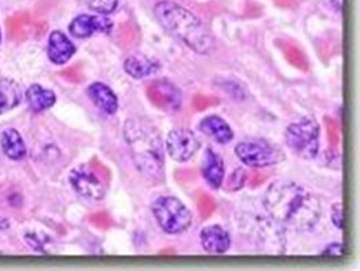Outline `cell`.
<instances>
[{
    "mask_svg": "<svg viewBox=\"0 0 360 271\" xmlns=\"http://www.w3.org/2000/svg\"><path fill=\"white\" fill-rule=\"evenodd\" d=\"M263 206L276 223L297 232L309 231L321 218L317 196L292 181L273 182L264 193Z\"/></svg>",
    "mask_w": 360,
    "mask_h": 271,
    "instance_id": "obj_1",
    "label": "cell"
},
{
    "mask_svg": "<svg viewBox=\"0 0 360 271\" xmlns=\"http://www.w3.org/2000/svg\"><path fill=\"white\" fill-rule=\"evenodd\" d=\"M123 134L136 169L148 179L162 182L165 144L160 131L143 119L131 118L126 120Z\"/></svg>",
    "mask_w": 360,
    "mask_h": 271,
    "instance_id": "obj_2",
    "label": "cell"
},
{
    "mask_svg": "<svg viewBox=\"0 0 360 271\" xmlns=\"http://www.w3.org/2000/svg\"><path fill=\"white\" fill-rule=\"evenodd\" d=\"M154 15L166 32L197 54H211L216 42L202 20L180 4L162 0L155 4Z\"/></svg>",
    "mask_w": 360,
    "mask_h": 271,
    "instance_id": "obj_3",
    "label": "cell"
},
{
    "mask_svg": "<svg viewBox=\"0 0 360 271\" xmlns=\"http://www.w3.org/2000/svg\"><path fill=\"white\" fill-rule=\"evenodd\" d=\"M151 213L160 228L167 235H181L193 223V215L180 198L160 196L151 204Z\"/></svg>",
    "mask_w": 360,
    "mask_h": 271,
    "instance_id": "obj_4",
    "label": "cell"
},
{
    "mask_svg": "<svg viewBox=\"0 0 360 271\" xmlns=\"http://www.w3.org/2000/svg\"><path fill=\"white\" fill-rule=\"evenodd\" d=\"M288 149L302 160H313L320 150V126L316 120L304 118L285 130Z\"/></svg>",
    "mask_w": 360,
    "mask_h": 271,
    "instance_id": "obj_5",
    "label": "cell"
},
{
    "mask_svg": "<svg viewBox=\"0 0 360 271\" xmlns=\"http://www.w3.org/2000/svg\"><path fill=\"white\" fill-rule=\"evenodd\" d=\"M235 154L242 163L255 169L274 166L285 160L279 147L263 139H250L236 144Z\"/></svg>",
    "mask_w": 360,
    "mask_h": 271,
    "instance_id": "obj_6",
    "label": "cell"
},
{
    "mask_svg": "<svg viewBox=\"0 0 360 271\" xmlns=\"http://www.w3.org/2000/svg\"><path fill=\"white\" fill-rule=\"evenodd\" d=\"M69 182L75 191L88 200L100 201L107 194V182L95 169L88 166L73 169L69 176Z\"/></svg>",
    "mask_w": 360,
    "mask_h": 271,
    "instance_id": "obj_7",
    "label": "cell"
},
{
    "mask_svg": "<svg viewBox=\"0 0 360 271\" xmlns=\"http://www.w3.org/2000/svg\"><path fill=\"white\" fill-rule=\"evenodd\" d=\"M196 134L189 128H173L166 137L165 150L167 156L176 162L191 160L200 149Z\"/></svg>",
    "mask_w": 360,
    "mask_h": 271,
    "instance_id": "obj_8",
    "label": "cell"
},
{
    "mask_svg": "<svg viewBox=\"0 0 360 271\" xmlns=\"http://www.w3.org/2000/svg\"><path fill=\"white\" fill-rule=\"evenodd\" d=\"M114 29V23L110 18L105 15H82L76 16L70 25H69V32L79 39H86L91 38L96 32L110 34Z\"/></svg>",
    "mask_w": 360,
    "mask_h": 271,
    "instance_id": "obj_9",
    "label": "cell"
},
{
    "mask_svg": "<svg viewBox=\"0 0 360 271\" xmlns=\"http://www.w3.org/2000/svg\"><path fill=\"white\" fill-rule=\"evenodd\" d=\"M148 97L157 107L162 108L164 111H179L182 104L180 89L174 84L166 80H158L150 85Z\"/></svg>",
    "mask_w": 360,
    "mask_h": 271,
    "instance_id": "obj_10",
    "label": "cell"
},
{
    "mask_svg": "<svg viewBox=\"0 0 360 271\" xmlns=\"http://www.w3.org/2000/svg\"><path fill=\"white\" fill-rule=\"evenodd\" d=\"M200 243L202 250L208 254H226L231 248V237L221 225L211 224L201 229Z\"/></svg>",
    "mask_w": 360,
    "mask_h": 271,
    "instance_id": "obj_11",
    "label": "cell"
},
{
    "mask_svg": "<svg viewBox=\"0 0 360 271\" xmlns=\"http://www.w3.org/2000/svg\"><path fill=\"white\" fill-rule=\"evenodd\" d=\"M201 175L205 182L214 189H220L224 182L226 176V165L220 154H217L213 149H207L201 160Z\"/></svg>",
    "mask_w": 360,
    "mask_h": 271,
    "instance_id": "obj_12",
    "label": "cell"
},
{
    "mask_svg": "<svg viewBox=\"0 0 360 271\" xmlns=\"http://www.w3.org/2000/svg\"><path fill=\"white\" fill-rule=\"evenodd\" d=\"M86 95L98 110L105 115H115L119 110V99L107 84L96 81L86 89Z\"/></svg>",
    "mask_w": 360,
    "mask_h": 271,
    "instance_id": "obj_13",
    "label": "cell"
},
{
    "mask_svg": "<svg viewBox=\"0 0 360 271\" xmlns=\"http://www.w3.org/2000/svg\"><path fill=\"white\" fill-rule=\"evenodd\" d=\"M198 130L216 144H227L233 139L232 128L223 118L217 115H208L201 119L198 123Z\"/></svg>",
    "mask_w": 360,
    "mask_h": 271,
    "instance_id": "obj_14",
    "label": "cell"
},
{
    "mask_svg": "<svg viewBox=\"0 0 360 271\" xmlns=\"http://www.w3.org/2000/svg\"><path fill=\"white\" fill-rule=\"evenodd\" d=\"M75 53L76 46L64 32H53L50 34L48 56L53 64H66L75 56Z\"/></svg>",
    "mask_w": 360,
    "mask_h": 271,
    "instance_id": "obj_15",
    "label": "cell"
},
{
    "mask_svg": "<svg viewBox=\"0 0 360 271\" xmlns=\"http://www.w3.org/2000/svg\"><path fill=\"white\" fill-rule=\"evenodd\" d=\"M123 68L130 77L141 80L155 75L161 69V64L143 54H134L126 58Z\"/></svg>",
    "mask_w": 360,
    "mask_h": 271,
    "instance_id": "obj_16",
    "label": "cell"
},
{
    "mask_svg": "<svg viewBox=\"0 0 360 271\" xmlns=\"http://www.w3.org/2000/svg\"><path fill=\"white\" fill-rule=\"evenodd\" d=\"M1 149L10 160H20L26 157V146L15 128H7L3 131L0 138Z\"/></svg>",
    "mask_w": 360,
    "mask_h": 271,
    "instance_id": "obj_17",
    "label": "cell"
},
{
    "mask_svg": "<svg viewBox=\"0 0 360 271\" xmlns=\"http://www.w3.org/2000/svg\"><path fill=\"white\" fill-rule=\"evenodd\" d=\"M22 99L23 94L18 82L10 79H0V115L14 110Z\"/></svg>",
    "mask_w": 360,
    "mask_h": 271,
    "instance_id": "obj_18",
    "label": "cell"
},
{
    "mask_svg": "<svg viewBox=\"0 0 360 271\" xmlns=\"http://www.w3.org/2000/svg\"><path fill=\"white\" fill-rule=\"evenodd\" d=\"M26 97H27V103L30 106V108L34 112L46 111L51 108L57 100V97L54 95L53 91L46 89L38 84H33L27 92H26Z\"/></svg>",
    "mask_w": 360,
    "mask_h": 271,
    "instance_id": "obj_19",
    "label": "cell"
},
{
    "mask_svg": "<svg viewBox=\"0 0 360 271\" xmlns=\"http://www.w3.org/2000/svg\"><path fill=\"white\" fill-rule=\"evenodd\" d=\"M86 6L100 15H110L117 8L119 0H85Z\"/></svg>",
    "mask_w": 360,
    "mask_h": 271,
    "instance_id": "obj_20",
    "label": "cell"
},
{
    "mask_svg": "<svg viewBox=\"0 0 360 271\" xmlns=\"http://www.w3.org/2000/svg\"><path fill=\"white\" fill-rule=\"evenodd\" d=\"M247 181L246 170L243 168H238L233 170V173L229 176V191H239L245 187Z\"/></svg>",
    "mask_w": 360,
    "mask_h": 271,
    "instance_id": "obj_21",
    "label": "cell"
},
{
    "mask_svg": "<svg viewBox=\"0 0 360 271\" xmlns=\"http://www.w3.org/2000/svg\"><path fill=\"white\" fill-rule=\"evenodd\" d=\"M330 220L339 229H343V206L342 203H335L330 209Z\"/></svg>",
    "mask_w": 360,
    "mask_h": 271,
    "instance_id": "obj_22",
    "label": "cell"
},
{
    "mask_svg": "<svg viewBox=\"0 0 360 271\" xmlns=\"http://www.w3.org/2000/svg\"><path fill=\"white\" fill-rule=\"evenodd\" d=\"M323 256H332V258H340L344 256V246L339 241H333L326 247L323 251Z\"/></svg>",
    "mask_w": 360,
    "mask_h": 271,
    "instance_id": "obj_23",
    "label": "cell"
},
{
    "mask_svg": "<svg viewBox=\"0 0 360 271\" xmlns=\"http://www.w3.org/2000/svg\"><path fill=\"white\" fill-rule=\"evenodd\" d=\"M329 1H330V4L335 7L336 11H340V8H342V0H329Z\"/></svg>",
    "mask_w": 360,
    "mask_h": 271,
    "instance_id": "obj_24",
    "label": "cell"
},
{
    "mask_svg": "<svg viewBox=\"0 0 360 271\" xmlns=\"http://www.w3.org/2000/svg\"><path fill=\"white\" fill-rule=\"evenodd\" d=\"M0 39H1V34H0Z\"/></svg>",
    "mask_w": 360,
    "mask_h": 271,
    "instance_id": "obj_25",
    "label": "cell"
}]
</instances>
